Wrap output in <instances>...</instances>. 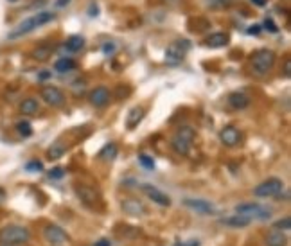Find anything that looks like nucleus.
<instances>
[{"instance_id": "nucleus-9", "label": "nucleus", "mask_w": 291, "mask_h": 246, "mask_svg": "<svg viewBox=\"0 0 291 246\" xmlns=\"http://www.w3.org/2000/svg\"><path fill=\"white\" fill-rule=\"evenodd\" d=\"M88 101L90 105L95 106V108H104V106L110 105L112 94H110V90L106 87H97L88 94Z\"/></svg>"}, {"instance_id": "nucleus-34", "label": "nucleus", "mask_w": 291, "mask_h": 246, "mask_svg": "<svg viewBox=\"0 0 291 246\" xmlns=\"http://www.w3.org/2000/svg\"><path fill=\"white\" fill-rule=\"evenodd\" d=\"M264 27H266L270 33H274V35L279 33V27H277V24L274 22V18H266V20H264Z\"/></svg>"}, {"instance_id": "nucleus-15", "label": "nucleus", "mask_w": 291, "mask_h": 246, "mask_svg": "<svg viewBox=\"0 0 291 246\" xmlns=\"http://www.w3.org/2000/svg\"><path fill=\"white\" fill-rule=\"evenodd\" d=\"M228 41H230V36L226 35V33H212V35H208L207 38H205L203 45L210 49H220V47H225Z\"/></svg>"}, {"instance_id": "nucleus-47", "label": "nucleus", "mask_w": 291, "mask_h": 246, "mask_svg": "<svg viewBox=\"0 0 291 246\" xmlns=\"http://www.w3.org/2000/svg\"><path fill=\"white\" fill-rule=\"evenodd\" d=\"M9 2H17V0H9Z\"/></svg>"}, {"instance_id": "nucleus-26", "label": "nucleus", "mask_w": 291, "mask_h": 246, "mask_svg": "<svg viewBox=\"0 0 291 246\" xmlns=\"http://www.w3.org/2000/svg\"><path fill=\"white\" fill-rule=\"evenodd\" d=\"M65 151H67V146H63L61 142H56V144H52V146L49 147L47 157L51 160H56V158H60V157H63Z\"/></svg>"}, {"instance_id": "nucleus-40", "label": "nucleus", "mask_w": 291, "mask_h": 246, "mask_svg": "<svg viewBox=\"0 0 291 246\" xmlns=\"http://www.w3.org/2000/svg\"><path fill=\"white\" fill-rule=\"evenodd\" d=\"M284 76L286 77L291 76V59H286V63H284Z\"/></svg>"}, {"instance_id": "nucleus-32", "label": "nucleus", "mask_w": 291, "mask_h": 246, "mask_svg": "<svg viewBox=\"0 0 291 246\" xmlns=\"http://www.w3.org/2000/svg\"><path fill=\"white\" fill-rule=\"evenodd\" d=\"M65 176V169L63 167H54V169L49 171V178L51 180H61Z\"/></svg>"}, {"instance_id": "nucleus-8", "label": "nucleus", "mask_w": 291, "mask_h": 246, "mask_svg": "<svg viewBox=\"0 0 291 246\" xmlns=\"http://www.w3.org/2000/svg\"><path fill=\"white\" fill-rule=\"evenodd\" d=\"M40 95H42L43 103H47V105L52 106V108L65 106V94H63L58 87H43Z\"/></svg>"}, {"instance_id": "nucleus-45", "label": "nucleus", "mask_w": 291, "mask_h": 246, "mask_svg": "<svg viewBox=\"0 0 291 246\" xmlns=\"http://www.w3.org/2000/svg\"><path fill=\"white\" fill-rule=\"evenodd\" d=\"M162 2H166V4H180L182 0H162Z\"/></svg>"}, {"instance_id": "nucleus-28", "label": "nucleus", "mask_w": 291, "mask_h": 246, "mask_svg": "<svg viewBox=\"0 0 291 246\" xmlns=\"http://www.w3.org/2000/svg\"><path fill=\"white\" fill-rule=\"evenodd\" d=\"M176 137H180L182 141L189 142V144H192V141H194V137H196V131L190 128V126H182V128L178 129V133H176Z\"/></svg>"}, {"instance_id": "nucleus-18", "label": "nucleus", "mask_w": 291, "mask_h": 246, "mask_svg": "<svg viewBox=\"0 0 291 246\" xmlns=\"http://www.w3.org/2000/svg\"><path fill=\"white\" fill-rule=\"evenodd\" d=\"M286 245H288L286 232H280V230L274 228L266 235V246H286Z\"/></svg>"}, {"instance_id": "nucleus-1", "label": "nucleus", "mask_w": 291, "mask_h": 246, "mask_svg": "<svg viewBox=\"0 0 291 246\" xmlns=\"http://www.w3.org/2000/svg\"><path fill=\"white\" fill-rule=\"evenodd\" d=\"M54 18H56V15L51 13V11L36 13L34 17H29V18H25L24 22H20V24H18L17 27L7 35V38H9V40H18V38H22V36L33 33L36 27H42V25L51 24Z\"/></svg>"}, {"instance_id": "nucleus-43", "label": "nucleus", "mask_w": 291, "mask_h": 246, "mask_svg": "<svg viewBox=\"0 0 291 246\" xmlns=\"http://www.w3.org/2000/svg\"><path fill=\"white\" fill-rule=\"evenodd\" d=\"M94 246H112V243H110L108 239H101V241H97Z\"/></svg>"}, {"instance_id": "nucleus-29", "label": "nucleus", "mask_w": 291, "mask_h": 246, "mask_svg": "<svg viewBox=\"0 0 291 246\" xmlns=\"http://www.w3.org/2000/svg\"><path fill=\"white\" fill-rule=\"evenodd\" d=\"M17 131L20 137L27 139V137L33 135V126H31L29 121H20V123H17Z\"/></svg>"}, {"instance_id": "nucleus-39", "label": "nucleus", "mask_w": 291, "mask_h": 246, "mask_svg": "<svg viewBox=\"0 0 291 246\" xmlns=\"http://www.w3.org/2000/svg\"><path fill=\"white\" fill-rule=\"evenodd\" d=\"M174 246H200V241L190 239V241H185V243H176Z\"/></svg>"}, {"instance_id": "nucleus-21", "label": "nucleus", "mask_w": 291, "mask_h": 246, "mask_svg": "<svg viewBox=\"0 0 291 246\" xmlns=\"http://www.w3.org/2000/svg\"><path fill=\"white\" fill-rule=\"evenodd\" d=\"M65 47L68 53H79V51H83V47H85V38L79 35L70 36V38L67 40Z\"/></svg>"}, {"instance_id": "nucleus-16", "label": "nucleus", "mask_w": 291, "mask_h": 246, "mask_svg": "<svg viewBox=\"0 0 291 246\" xmlns=\"http://www.w3.org/2000/svg\"><path fill=\"white\" fill-rule=\"evenodd\" d=\"M144 115H146V111H144L142 106H135V108H131L130 113H128V117H126V128L135 129L138 124L142 123Z\"/></svg>"}, {"instance_id": "nucleus-17", "label": "nucleus", "mask_w": 291, "mask_h": 246, "mask_svg": "<svg viewBox=\"0 0 291 246\" xmlns=\"http://www.w3.org/2000/svg\"><path fill=\"white\" fill-rule=\"evenodd\" d=\"M76 194L79 196V198H81V201H83V203H86V205H95V203L99 201V196H97V193H95V189H92V187L77 185Z\"/></svg>"}, {"instance_id": "nucleus-2", "label": "nucleus", "mask_w": 291, "mask_h": 246, "mask_svg": "<svg viewBox=\"0 0 291 246\" xmlns=\"http://www.w3.org/2000/svg\"><path fill=\"white\" fill-rule=\"evenodd\" d=\"M31 241V232L22 225H7L0 230V245L2 246H20Z\"/></svg>"}, {"instance_id": "nucleus-37", "label": "nucleus", "mask_w": 291, "mask_h": 246, "mask_svg": "<svg viewBox=\"0 0 291 246\" xmlns=\"http://www.w3.org/2000/svg\"><path fill=\"white\" fill-rule=\"evenodd\" d=\"M261 31H262L261 25H250L246 33H248L250 36H259V35H261Z\"/></svg>"}, {"instance_id": "nucleus-46", "label": "nucleus", "mask_w": 291, "mask_h": 246, "mask_svg": "<svg viewBox=\"0 0 291 246\" xmlns=\"http://www.w3.org/2000/svg\"><path fill=\"white\" fill-rule=\"evenodd\" d=\"M4 199H6V193H4V191H2V189H0V203H2V201H4Z\"/></svg>"}, {"instance_id": "nucleus-12", "label": "nucleus", "mask_w": 291, "mask_h": 246, "mask_svg": "<svg viewBox=\"0 0 291 246\" xmlns=\"http://www.w3.org/2000/svg\"><path fill=\"white\" fill-rule=\"evenodd\" d=\"M142 191L153 203H156V205H160V207L171 205V198H169L166 193H162L160 189L153 187V185H142Z\"/></svg>"}, {"instance_id": "nucleus-6", "label": "nucleus", "mask_w": 291, "mask_h": 246, "mask_svg": "<svg viewBox=\"0 0 291 246\" xmlns=\"http://www.w3.org/2000/svg\"><path fill=\"white\" fill-rule=\"evenodd\" d=\"M236 212L241 216L248 217V219H268L272 216V211L266 207L259 205V203H243V205L236 207Z\"/></svg>"}, {"instance_id": "nucleus-38", "label": "nucleus", "mask_w": 291, "mask_h": 246, "mask_svg": "<svg viewBox=\"0 0 291 246\" xmlns=\"http://www.w3.org/2000/svg\"><path fill=\"white\" fill-rule=\"evenodd\" d=\"M97 15H99V7H97V4H95V2H92V4L88 6V17L95 18Z\"/></svg>"}, {"instance_id": "nucleus-23", "label": "nucleus", "mask_w": 291, "mask_h": 246, "mask_svg": "<svg viewBox=\"0 0 291 246\" xmlns=\"http://www.w3.org/2000/svg\"><path fill=\"white\" fill-rule=\"evenodd\" d=\"M250 221H252V219L241 216V214H238V216H228L226 219H223L225 225H228V227H236V228H244V227H248Z\"/></svg>"}, {"instance_id": "nucleus-30", "label": "nucleus", "mask_w": 291, "mask_h": 246, "mask_svg": "<svg viewBox=\"0 0 291 246\" xmlns=\"http://www.w3.org/2000/svg\"><path fill=\"white\" fill-rule=\"evenodd\" d=\"M274 228L280 230V232H290L291 228V219L290 217H284V219H279V221L274 223Z\"/></svg>"}, {"instance_id": "nucleus-13", "label": "nucleus", "mask_w": 291, "mask_h": 246, "mask_svg": "<svg viewBox=\"0 0 291 246\" xmlns=\"http://www.w3.org/2000/svg\"><path fill=\"white\" fill-rule=\"evenodd\" d=\"M120 207H122V211L126 212V214H130V216H144L146 214V207L138 201V199H122V203H120Z\"/></svg>"}, {"instance_id": "nucleus-35", "label": "nucleus", "mask_w": 291, "mask_h": 246, "mask_svg": "<svg viewBox=\"0 0 291 246\" xmlns=\"http://www.w3.org/2000/svg\"><path fill=\"white\" fill-rule=\"evenodd\" d=\"M115 51H117V47H115V43H113V41H106V43L103 45V53L106 54V56L108 54H113Z\"/></svg>"}, {"instance_id": "nucleus-7", "label": "nucleus", "mask_w": 291, "mask_h": 246, "mask_svg": "<svg viewBox=\"0 0 291 246\" xmlns=\"http://www.w3.org/2000/svg\"><path fill=\"white\" fill-rule=\"evenodd\" d=\"M43 237H45V241H47L49 245L52 246H63L68 243L67 232L61 227H58V225H47L43 228Z\"/></svg>"}, {"instance_id": "nucleus-24", "label": "nucleus", "mask_w": 291, "mask_h": 246, "mask_svg": "<svg viewBox=\"0 0 291 246\" xmlns=\"http://www.w3.org/2000/svg\"><path fill=\"white\" fill-rule=\"evenodd\" d=\"M117 153H119V149H117L115 144H106V146L99 151V158L104 160V162H112V160H115Z\"/></svg>"}, {"instance_id": "nucleus-4", "label": "nucleus", "mask_w": 291, "mask_h": 246, "mask_svg": "<svg viewBox=\"0 0 291 246\" xmlns=\"http://www.w3.org/2000/svg\"><path fill=\"white\" fill-rule=\"evenodd\" d=\"M189 49H190V41L185 40V38L172 41L171 45L167 47L166 56H164L166 65H169V67H178V65H182V61H184L187 53H189Z\"/></svg>"}, {"instance_id": "nucleus-3", "label": "nucleus", "mask_w": 291, "mask_h": 246, "mask_svg": "<svg viewBox=\"0 0 291 246\" xmlns=\"http://www.w3.org/2000/svg\"><path fill=\"white\" fill-rule=\"evenodd\" d=\"M275 56L274 51H270V49H259L256 53L252 54V58H250V63H252V70L256 72L257 76H266L268 72L274 69L275 65Z\"/></svg>"}, {"instance_id": "nucleus-5", "label": "nucleus", "mask_w": 291, "mask_h": 246, "mask_svg": "<svg viewBox=\"0 0 291 246\" xmlns=\"http://www.w3.org/2000/svg\"><path fill=\"white\" fill-rule=\"evenodd\" d=\"M284 191V183L279 178H268L254 189V196L257 198H275Z\"/></svg>"}, {"instance_id": "nucleus-41", "label": "nucleus", "mask_w": 291, "mask_h": 246, "mask_svg": "<svg viewBox=\"0 0 291 246\" xmlns=\"http://www.w3.org/2000/svg\"><path fill=\"white\" fill-rule=\"evenodd\" d=\"M70 4V0H56L54 2V7H58V9H61V7H65Z\"/></svg>"}, {"instance_id": "nucleus-10", "label": "nucleus", "mask_w": 291, "mask_h": 246, "mask_svg": "<svg viewBox=\"0 0 291 246\" xmlns=\"http://www.w3.org/2000/svg\"><path fill=\"white\" fill-rule=\"evenodd\" d=\"M184 205L187 209L194 212H200V214H216V207L207 201V199H198V198H187L184 199Z\"/></svg>"}, {"instance_id": "nucleus-14", "label": "nucleus", "mask_w": 291, "mask_h": 246, "mask_svg": "<svg viewBox=\"0 0 291 246\" xmlns=\"http://www.w3.org/2000/svg\"><path fill=\"white\" fill-rule=\"evenodd\" d=\"M228 106L234 108V110H244V108H248L250 106V97L244 92H232L228 95V99H226Z\"/></svg>"}, {"instance_id": "nucleus-25", "label": "nucleus", "mask_w": 291, "mask_h": 246, "mask_svg": "<svg viewBox=\"0 0 291 246\" xmlns=\"http://www.w3.org/2000/svg\"><path fill=\"white\" fill-rule=\"evenodd\" d=\"M54 69L58 72H68V70H74L76 69V61L70 58H60L56 63H54Z\"/></svg>"}, {"instance_id": "nucleus-27", "label": "nucleus", "mask_w": 291, "mask_h": 246, "mask_svg": "<svg viewBox=\"0 0 291 246\" xmlns=\"http://www.w3.org/2000/svg\"><path fill=\"white\" fill-rule=\"evenodd\" d=\"M70 92L74 97H83L86 94V81L85 79H77L70 85Z\"/></svg>"}, {"instance_id": "nucleus-22", "label": "nucleus", "mask_w": 291, "mask_h": 246, "mask_svg": "<svg viewBox=\"0 0 291 246\" xmlns=\"http://www.w3.org/2000/svg\"><path fill=\"white\" fill-rule=\"evenodd\" d=\"M171 147L176 153H178V155H182V157H187V155L190 153V144H189V142L182 141V139H180V137H176V135L172 137Z\"/></svg>"}, {"instance_id": "nucleus-31", "label": "nucleus", "mask_w": 291, "mask_h": 246, "mask_svg": "<svg viewBox=\"0 0 291 246\" xmlns=\"http://www.w3.org/2000/svg\"><path fill=\"white\" fill-rule=\"evenodd\" d=\"M138 162H140V165L142 167H146V169H154V160L149 157V155H146V153H142L140 157H138Z\"/></svg>"}, {"instance_id": "nucleus-44", "label": "nucleus", "mask_w": 291, "mask_h": 246, "mask_svg": "<svg viewBox=\"0 0 291 246\" xmlns=\"http://www.w3.org/2000/svg\"><path fill=\"white\" fill-rule=\"evenodd\" d=\"M49 77H51V72H47V70L40 72V79H49Z\"/></svg>"}, {"instance_id": "nucleus-33", "label": "nucleus", "mask_w": 291, "mask_h": 246, "mask_svg": "<svg viewBox=\"0 0 291 246\" xmlns=\"http://www.w3.org/2000/svg\"><path fill=\"white\" fill-rule=\"evenodd\" d=\"M25 169H27V171H36V173H38V171H43V164H42V162H38V160H31V162H27V164H25Z\"/></svg>"}, {"instance_id": "nucleus-11", "label": "nucleus", "mask_w": 291, "mask_h": 246, "mask_svg": "<svg viewBox=\"0 0 291 246\" xmlns=\"http://www.w3.org/2000/svg\"><path fill=\"white\" fill-rule=\"evenodd\" d=\"M220 141L225 144L226 147H236L241 142V133H239V129L236 126H225V128L220 131Z\"/></svg>"}, {"instance_id": "nucleus-42", "label": "nucleus", "mask_w": 291, "mask_h": 246, "mask_svg": "<svg viewBox=\"0 0 291 246\" xmlns=\"http://www.w3.org/2000/svg\"><path fill=\"white\" fill-rule=\"evenodd\" d=\"M254 6H257V7H264L266 6V0H250Z\"/></svg>"}, {"instance_id": "nucleus-36", "label": "nucleus", "mask_w": 291, "mask_h": 246, "mask_svg": "<svg viewBox=\"0 0 291 246\" xmlns=\"http://www.w3.org/2000/svg\"><path fill=\"white\" fill-rule=\"evenodd\" d=\"M128 95H130V88L128 87L117 88V99H122V97H128Z\"/></svg>"}, {"instance_id": "nucleus-20", "label": "nucleus", "mask_w": 291, "mask_h": 246, "mask_svg": "<svg viewBox=\"0 0 291 246\" xmlns=\"http://www.w3.org/2000/svg\"><path fill=\"white\" fill-rule=\"evenodd\" d=\"M38 101L34 99V97H27V99H24L22 103H20V113L22 115H34L36 111H38Z\"/></svg>"}, {"instance_id": "nucleus-19", "label": "nucleus", "mask_w": 291, "mask_h": 246, "mask_svg": "<svg viewBox=\"0 0 291 246\" xmlns=\"http://www.w3.org/2000/svg\"><path fill=\"white\" fill-rule=\"evenodd\" d=\"M52 51H54L52 45H38L36 49H33V53H31V58L36 59V61H45V59L51 58Z\"/></svg>"}]
</instances>
